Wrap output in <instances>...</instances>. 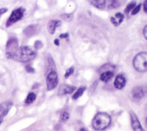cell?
Returning <instances> with one entry per match:
<instances>
[{
  "instance_id": "obj_7",
  "label": "cell",
  "mask_w": 147,
  "mask_h": 131,
  "mask_svg": "<svg viewBox=\"0 0 147 131\" xmlns=\"http://www.w3.org/2000/svg\"><path fill=\"white\" fill-rule=\"evenodd\" d=\"M13 105V103L11 100H8L2 102L0 104V118L3 119V117H5L10 108Z\"/></svg>"
},
{
  "instance_id": "obj_12",
  "label": "cell",
  "mask_w": 147,
  "mask_h": 131,
  "mask_svg": "<svg viewBox=\"0 0 147 131\" xmlns=\"http://www.w3.org/2000/svg\"><path fill=\"white\" fill-rule=\"evenodd\" d=\"M124 17H125L123 14L121 12H118L115 14V16L114 17H111L110 18V21L114 26L118 27L123 21Z\"/></svg>"
},
{
  "instance_id": "obj_33",
  "label": "cell",
  "mask_w": 147,
  "mask_h": 131,
  "mask_svg": "<svg viewBox=\"0 0 147 131\" xmlns=\"http://www.w3.org/2000/svg\"><path fill=\"white\" fill-rule=\"evenodd\" d=\"M2 121H3V119H2L0 118V125L1 124V123L2 122Z\"/></svg>"
},
{
  "instance_id": "obj_27",
  "label": "cell",
  "mask_w": 147,
  "mask_h": 131,
  "mask_svg": "<svg viewBox=\"0 0 147 131\" xmlns=\"http://www.w3.org/2000/svg\"><path fill=\"white\" fill-rule=\"evenodd\" d=\"M69 36V34L68 33H61L59 35V38L61 39H66Z\"/></svg>"
},
{
  "instance_id": "obj_17",
  "label": "cell",
  "mask_w": 147,
  "mask_h": 131,
  "mask_svg": "<svg viewBox=\"0 0 147 131\" xmlns=\"http://www.w3.org/2000/svg\"><path fill=\"white\" fill-rule=\"evenodd\" d=\"M108 5H107V8L109 9H115V8H119L121 5V3L120 2V1H109L108 2Z\"/></svg>"
},
{
  "instance_id": "obj_28",
  "label": "cell",
  "mask_w": 147,
  "mask_h": 131,
  "mask_svg": "<svg viewBox=\"0 0 147 131\" xmlns=\"http://www.w3.org/2000/svg\"><path fill=\"white\" fill-rule=\"evenodd\" d=\"M143 34L144 37L147 39V25L145 26L144 29H143Z\"/></svg>"
},
{
  "instance_id": "obj_30",
  "label": "cell",
  "mask_w": 147,
  "mask_h": 131,
  "mask_svg": "<svg viewBox=\"0 0 147 131\" xmlns=\"http://www.w3.org/2000/svg\"><path fill=\"white\" fill-rule=\"evenodd\" d=\"M144 10L145 12L147 13V1H144Z\"/></svg>"
},
{
  "instance_id": "obj_9",
  "label": "cell",
  "mask_w": 147,
  "mask_h": 131,
  "mask_svg": "<svg viewBox=\"0 0 147 131\" xmlns=\"http://www.w3.org/2000/svg\"><path fill=\"white\" fill-rule=\"evenodd\" d=\"M130 118H131V125L133 131H145L142 128L137 117L136 115L133 113H130Z\"/></svg>"
},
{
  "instance_id": "obj_20",
  "label": "cell",
  "mask_w": 147,
  "mask_h": 131,
  "mask_svg": "<svg viewBox=\"0 0 147 131\" xmlns=\"http://www.w3.org/2000/svg\"><path fill=\"white\" fill-rule=\"evenodd\" d=\"M136 2L135 1H132L131 2H130L126 7L125 10H124V12L126 14H127L129 13L131 9H134L135 7H136Z\"/></svg>"
},
{
  "instance_id": "obj_14",
  "label": "cell",
  "mask_w": 147,
  "mask_h": 131,
  "mask_svg": "<svg viewBox=\"0 0 147 131\" xmlns=\"http://www.w3.org/2000/svg\"><path fill=\"white\" fill-rule=\"evenodd\" d=\"M61 24V21L60 20H50L47 25V29L49 33L51 35L53 34L55 32L56 28Z\"/></svg>"
},
{
  "instance_id": "obj_5",
  "label": "cell",
  "mask_w": 147,
  "mask_h": 131,
  "mask_svg": "<svg viewBox=\"0 0 147 131\" xmlns=\"http://www.w3.org/2000/svg\"><path fill=\"white\" fill-rule=\"evenodd\" d=\"M25 11V9L22 7L13 10L6 23V27L8 28L14 23L20 20L23 17Z\"/></svg>"
},
{
  "instance_id": "obj_24",
  "label": "cell",
  "mask_w": 147,
  "mask_h": 131,
  "mask_svg": "<svg viewBox=\"0 0 147 131\" xmlns=\"http://www.w3.org/2000/svg\"><path fill=\"white\" fill-rule=\"evenodd\" d=\"M74 67H71L69 68V69H68L66 72H65V78H68L69 76H71V74H72L74 73Z\"/></svg>"
},
{
  "instance_id": "obj_13",
  "label": "cell",
  "mask_w": 147,
  "mask_h": 131,
  "mask_svg": "<svg viewBox=\"0 0 147 131\" xmlns=\"http://www.w3.org/2000/svg\"><path fill=\"white\" fill-rule=\"evenodd\" d=\"M125 84H126V79L122 74H119L115 77L114 82V85L117 89H122V88L124 87Z\"/></svg>"
},
{
  "instance_id": "obj_31",
  "label": "cell",
  "mask_w": 147,
  "mask_h": 131,
  "mask_svg": "<svg viewBox=\"0 0 147 131\" xmlns=\"http://www.w3.org/2000/svg\"><path fill=\"white\" fill-rule=\"evenodd\" d=\"M54 43H55V45H56V46H59V45L60 44L59 40V39H55V40H54Z\"/></svg>"
},
{
  "instance_id": "obj_1",
  "label": "cell",
  "mask_w": 147,
  "mask_h": 131,
  "mask_svg": "<svg viewBox=\"0 0 147 131\" xmlns=\"http://www.w3.org/2000/svg\"><path fill=\"white\" fill-rule=\"evenodd\" d=\"M37 55L35 51L28 46H21L18 48L13 56V58L17 61L26 62L34 59Z\"/></svg>"
},
{
  "instance_id": "obj_22",
  "label": "cell",
  "mask_w": 147,
  "mask_h": 131,
  "mask_svg": "<svg viewBox=\"0 0 147 131\" xmlns=\"http://www.w3.org/2000/svg\"><path fill=\"white\" fill-rule=\"evenodd\" d=\"M69 117V114L67 112L64 111V112H63V113H62L61 114V115H60V119L62 121H66L68 119Z\"/></svg>"
},
{
  "instance_id": "obj_19",
  "label": "cell",
  "mask_w": 147,
  "mask_h": 131,
  "mask_svg": "<svg viewBox=\"0 0 147 131\" xmlns=\"http://www.w3.org/2000/svg\"><path fill=\"white\" fill-rule=\"evenodd\" d=\"M36 98V96L33 92H30L28 95V96L25 99V103L26 104L32 103L35 100Z\"/></svg>"
},
{
  "instance_id": "obj_3",
  "label": "cell",
  "mask_w": 147,
  "mask_h": 131,
  "mask_svg": "<svg viewBox=\"0 0 147 131\" xmlns=\"http://www.w3.org/2000/svg\"><path fill=\"white\" fill-rule=\"evenodd\" d=\"M133 65L134 69L139 72L147 71V52L138 53L133 59Z\"/></svg>"
},
{
  "instance_id": "obj_16",
  "label": "cell",
  "mask_w": 147,
  "mask_h": 131,
  "mask_svg": "<svg viewBox=\"0 0 147 131\" xmlns=\"http://www.w3.org/2000/svg\"><path fill=\"white\" fill-rule=\"evenodd\" d=\"M90 3L94 6L99 9H103L105 8L106 5V1L105 0H94L90 1Z\"/></svg>"
},
{
  "instance_id": "obj_25",
  "label": "cell",
  "mask_w": 147,
  "mask_h": 131,
  "mask_svg": "<svg viewBox=\"0 0 147 131\" xmlns=\"http://www.w3.org/2000/svg\"><path fill=\"white\" fill-rule=\"evenodd\" d=\"M141 4H139L137 6H136L133 10L131 12V15H135L137 13H138L141 9Z\"/></svg>"
},
{
  "instance_id": "obj_26",
  "label": "cell",
  "mask_w": 147,
  "mask_h": 131,
  "mask_svg": "<svg viewBox=\"0 0 147 131\" xmlns=\"http://www.w3.org/2000/svg\"><path fill=\"white\" fill-rule=\"evenodd\" d=\"M25 69H26V71L28 73H34L35 72V70L34 69L30 66V65H27L25 66Z\"/></svg>"
},
{
  "instance_id": "obj_29",
  "label": "cell",
  "mask_w": 147,
  "mask_h": 131,
  "mask_svg": "<svg viewBox=\"0 0 147 131\" xmlns=\"http://www.w3.org/2000/svg\"><path fill=\"white\" fill-rule=\"evenodd\" d=\"M7 11V9L6 8H3L0 9V16L2 14H3V13H6Z\"/></svg>"
},
{
  "instance_id": "obj_2",
  "label": "cell",
  "mask_w": 147,
  "mask_h": 131,
  "mask_svg": "<svg viewBox=\"0 0 147 131\" xmlns=\"http://www.w3.org/2000/svg\"><path fill=\"white\" fill-rule=\"evenodd\" d=\"M111 117L106 113H97L92 121V126L96 130H102L107 128L111 123Z\"/></svg>"
},
{
  "instance_id": "obj_10",
  "label": "cell",
  "mask_w": 147,
  "mask_h": 131,
  "mask_svg": "<svg viewBox=\"0 0 147 131\" xmlns=\"http://www.w3.org/2000/svg\"><path fill=\"white\" fill-rule=\"evenodd\" d=\"M131 95L133 99L136 100H140L144 96L145 92L142 87L136 86L131 89Z\"/></svg>"
},
{
  "instance_id": "obj_23",
  "label": "cell",
  "mask_w": 147,
  "mask_h": 131,
  "mask_svg": "<svg viewBox=\"0 0 147 131\" xmlns=\"http://www.w3.org/2000/svg\"><path fill=\"white\" fill-rule=\"evenodd\" d=\"M43 46V43L41 41V40H36L35 42H34V47L35 48V49L36 50H39L40 48H41Z\"/></svg>"
},
{
  "instance_id": "obj_15",
  "label": "cell",
  "mask_w": 147,
  "mask_h": 131,
  "mask_svg": "<svg viewBox=\"0 0 147 131\" xmlns=\"http://www.w3.org/2000/svg\"><path fill=\"white\" fill-rule=\"evenodd\" d=\"M114 76V73L111 70H107L103 72L100 76V80L104 82H107Z\"/></svg>"
},
{
  "instance_id": "obj_11",
  "label": "cell",
  "mask_w": 147,
  "mask_h": 131,
  "mask_svg": "<svg viewBox=\"0 0 147 131\" xmlns=\"http://www.w3.org/2000/svg\"><path fill=\"white\" fill-rule=\"evenodd\" d=\"M75 89L76 87L75 86H71L67 84H61L59 88L57 93L59 95L70 94L72 93Z\"/></svg>"
},
{
  "instance_id": "obj_21",
  "label": "cell",
  "mask_w": 147,
  "mask_h": 131,
  "mask_svg": "<svg viewBox=\"0 0 147 131\" xmlns=\"http://www.w3.org/2000/svg\"><path fill=\"white\" fill-rule=\"evenodd\" d=\"M60 16L61 18L63 19L64 20L69 22L72 20L73 17V14L72 13H64L61 14Z\"/></svg>"
},
{
  "instance_id": "obj_8",
  "label": "cell",
  "mask_w": 147,
  "mask_h": 131,
  "mask_svg": "<svg viewBox=\"0 0 147 131\" xmlns=\"http://www.w3.org/2000/svg\"><path fill=\"white\" fill-rule=\"evenodd\" d=\"M40 30L38 24H32L27 26L23 30V33L27 36H32L37 34Z\"/></svg>"
},
{
  "instance_id": "obj_6",
  "label": "cell",
  "mask_w": 147,
  "mask_h": 131,
  "mask_svg": "<svg viewBox=\"0 0 147 131\" xmlns=\"http://www.w3.org/2000/svg\"><path fill=\"white\" fill-rule=\"evenodd\" d=\"M46 84L48 91H51L56 87L58 84V76L55 70L48 73L46 77Z\"/></svg>"
},
{
  "instance_id": "obj_4",
  "label": "cell",
  "mask_w": 147,
  "mask_h": 131,
  "mask_svg": "<svg viewBox=\"0 0 147 131\" xmlns=\"http://www.w3.org/2000/svg\"><path fill=\"white\" fill-rule=\"evenodd\" d=\"M18 48V41L16 38L11 37L7 40L6 47L5 51L6 55L7 58H13V56Z\"/></svg>"
},
{
  "instance_id": "obj_34",
  "label": "cell",
  "mask_w": 147,
  "mask_h": 131,
  "mask_svg": "<svg viewBox=\"0 0 147 131\" xmlns=\"http://www.w3.org/2000/svg\"><path fill=\"white\" fill-rule=\"evenodd\" d=\"M146 126H147V117H146Z\"/></svg>"
},
{
  "instance_id": "obj_32",
  "label": "cell",
  "mask_w": 147,
  "mask_h": 131,
  "mask_svg": "<svg viewBox=\"0 0 147 131\" xmlns=\"http://www.w3.org/2000/svg\"><path fill=\"white\" fill-rule=\"evenodd\" d=\"M80 131H87V130L85 128H82V129H80Z\"/></svg>"
},
{
  "instance_id": "obj_18",
  "label": "cell",
  "mask_w": 147,
  "mask_h": 131,
  "mask_svg": "<svg viewBox=\"0 0 147 131\" xmlns=\"http://www.w3.org/2000/svg\"><path fill=\"white\" fill-rule=\"evenodd\" d=\"M86 87H82L79 88L77 90V91L72 95V99L74 100H76L78 98H79L80 96H81L83 95V93L84 92V91L86 90Z\"/></svg>"
}]
</instances>
